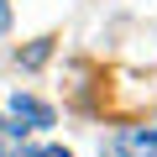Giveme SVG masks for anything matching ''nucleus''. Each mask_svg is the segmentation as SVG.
<instances>
[{"label":"nucleus","instance_id":"f257e3e1","mask_svg":"<svg viewBox=\"0 0 157 157\" xmlns=\"http://www.w3.org/2000/svg\"><path fill=\"white\" fill-rule=\"evenodd\" d=\"M58 115H52V105H42V100H32V94H11V105H6V131L11 136H26V131H47Z\"/></svg>","mask_w":157,"mask_h":157},{"label":"nucleus","instance_id":"f03ea898","mask_svg":"<svg viewBox=\"0 0 157 157\" xmlns=\"http://www.w3.org/2000/svg\"><path fill=\"white\" fill-rule=\"evenodd\" d=\"M115 157H157V126H126L115 136Z\"/></svg>","mask_w":157,"mask_h":157},{"label":"nucleus","instance_id":"7ed1b4c3","mask_svg":"<svg viewBox=\"0 0 157 157\" xmlns=\"http://www.w3.org/2000/svg\"><path fill=\"white\" fill-rule=\"evenodd\" d=\"M47 52H52V37H42V42H32V47L21 52V68H42V63H47Z\"/></svg>","mask_w":157,"mask_h":157},{"label":"nucleus","instance_id":"20e7f679","mask_svg":"<svg viewBox=\"0 0 157 157\" xmlns=\"http://www.w3.org/2000/svg\"><path fill=\"white\" fill-rule=\"evenodd\" d=\"M32 157H73V152H68V147H37Z\"/></svg>","mask_w":157,"mask_h":157},{"label":"nucleus","instance_id":"39448f33","mask_svg":"<svg viewBox=\"0 0 157 157\" xmlns=\"http://www.w3.org/2000/svg\"><path fill=\"white\" fill-rule=\"evenodd\" d=\"M11 26V11H6V0H0V32H6Z\"/></svg>","mask_w":157,"mask_h":157},{"label":"nucleus","instance_id":"423d86ee","mask_svg":"<svg viewBox=\"0 0 157 157\" xmlns=\"http://www.w3.org/2000/svg\"><path fill=\"white\" fill-rule=\"evenodd\" d=\"M0 157H6V152H0Z\"/></svg>","mask_w":157,"mask_h":157}]
</instances>
